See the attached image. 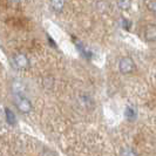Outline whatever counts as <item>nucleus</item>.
<instances>
[{"instance_id": "nucleus-10", "label": "nucleus", "mask_w": 156, "mask_h": 156, "mask_svg": "<svg viewBox=\"0 0 156 156\" xmlns=\"http://www.w3.org/2000/svg\"><path fill=\"white\" fill-rule=\"evenodd\" d=\"M120 156H137V153L130 147H126V148L121 149Z\"/></svg>"}, {"instance_id": "nucleus-11", "label": "nucleus", "mask_w": 156, "mask_h": 156, "mask_svg": "<svg viewBox=\"0 0 156 156\" xmlns=\"http://www.w3.org/2000/svg\"><path fill=\"white\" fill-rule=\"evenodd\" d=\"M148 8L150 12L156 14V0H150L148 2Z\"/></svg>"}, {"instance_id": "nucleus-9", "label": "nucleus", "mask_w": 156, "mask_h": 156, "mask_svg": "<svg viewBox=\"0 0 156 156\" xmlns=\"http://www.w3.org/2000/svg\"><path fill=\"white\" fill-rule=\"evenodd\" d=\"M125 115H126V117H127L128 120L133 121V120H135V119H136V110L134 109L133 107H126Z\"/></svg>"}, {"instance_id": "nucleus-1", "label": "nucleus", "mask_w": 156, "mask_h": 156, "mask_svg": "<svg viewBox=\"0 0 156 156\" xmlns=\"http://www.w3.org/2000/svg\"><path fill=\"white\" fill-rule=\"evenodd\" d=\"M14 105H16V109L23 114L31 113L32 108H33L32 102L26 96H23V94H16L14 95Z\"/></svg>"}, {"instance_id": "nucleus-7", "label": "nucleus", "mask_w": 156, "mask_h": 156, "mask_svg": "<svg viewBox=\"0 0 156 156\" xmlns=\"http://www.w3.org/2000/svg\"><path fill=\"white\" fill-rule=\"evenodd\" d=\"M12 90L14 95L16 94H23V85L20 81H13L12 83Z\"/></svg>"}, {"instance_id": "nucleus-8", "label": "nucleus", "mask_w": 156, "mask_h": 156, "mask_svg": "<svg viewBox=\"0 0 156 156\" xmlns=\"http://www.w3.org/2000/svg\"><path fill=\"white\" fill-rule=\"evenodd\" d=\"M5 114H6V120L9 125H16V119L13 114V112L8 108H5Z\"/></svg>"}, {"instance_id": "nucleus-5", "label": "nucleus", "mask_w": 156, "mask_h": 156, "mask_svg": "<svg viewBox=\"0 0 156 156\" xmlns=\"http://www.w3.org/2000/svg\"><path fill=\"white\" fill-rule=\"evenodd\" d=\"M51 2V7L53 8L54 12H62L65 5H66V0H49Z\"/></svg>"}, {"instance_id": "nucleus-4", "label": "nucleus", "mask_w": 156, "mask_h": 156, "mask_svg": "<svg viewBox=\"0 0 156 156\" xmlns=\"http://www.w3.org/2000/svg\"><path fill=\"white\" fill-rule=\"evenodd\" d=\"M143 38L148 42L156 41V25L148 23L143 30Z\"/></svg>"}, {"instance_id": "nucleus-6", "label": "nucleus", "mask_w": 156, "mask_h": 156, "mask_svg": "<svg viewBox=\"0 0 156 156\" xmlns=\"http://www.w3.org/2000/svg\"><path fill=\"white\" fill-rule=\"evenodd\" d=\"M116 2L121 11H128L132 7V0H116Z\"/></svg>"}, {"instance_id": "nucleus-2", "label": "nucleus", "mask_w": 156, "mask_h": 156, "mask_svg": "<svg viewBox=\"0 0 156 156\" xmlns=\"http://www.w3.org/2000/svg\"><path fill=\"white\" fill-rule=\"evenodd\" d=\"M11 65L16 70L27 69L30 67V59L27 58V55L23 54V53H16V54L12 56Z\"/></svg>"}, {"instance_id": "nucleus-3", "label": "nucleus", "mask_w": 156, "mask_h": 156, "mask_svg": "<svg viewBox=\"0 0 156 156\" xmlns=\"http://www.w3.org/2000/svg\"><path fill=\"white\" fill-rule=\"evenodd\" d=\"M135 69V62L133 61L132 58L125 56L119 61V70L122 74H130Z\"/></svg>"}]
</instances>
